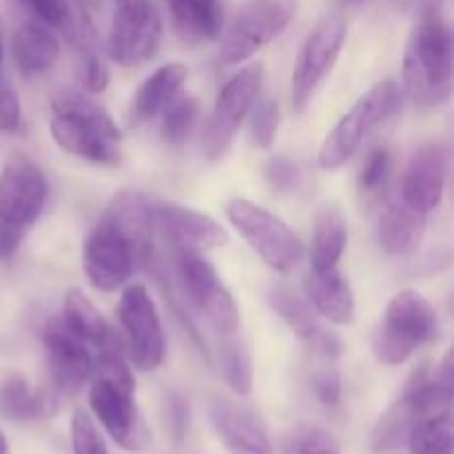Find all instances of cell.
<instances>
[{
	"mask_svg": "<svg viewBox=\"0 0 454 454\" xmlns=\"http://www.w3.org/2000/svg\"><path fill=\"white\" fill-rule=\"evenodd\" d=\"M295 12L297 0H247L222 35V62L239 65L248 60L291 25Z\"/></svg>",
	"mask_w": 454,
	"mask_h": 454,
	"instance_id": "cell-8",
	"label": "cell"
},
{
	"mask_svg": "<svg viewBox=\"0 0 454 454\" xmlns=\"http://www.w3.org/2000/svg\"><path fill=\"white\" fill-rule=\"evenodd\" d=\"M0 454H9V443H7V439H4L3 433H0Z\"/></svg>",
	"mask_w": 454,
	"mask_h": 454,
	"instance_id": "cell-44",
	"label": "cell"
},
{
	"mask_svg": "<svg viewBox=\"0 0 454 454\" xmlns=\"http://www.w3.org/2000/svg\"><path fill=\"white\" fill-rule=\"evenodd\" d=\"M22 238H25V231L16 229V226L0 224V260H9L13 253L20 247Z\"/></svg>",
	"mask_w": 454,
	"mask_h": 454,
	"instance_id": "cell-43",
	"label": "cell"
},
{
	"mask_svg": "<svg viewBox=\"0 0 454 454\" xmlns=\"http://www.w3.org/2000/svg\"><path fill=\"white\" fill-rule=\"evenodd\" d=\"M136 388L109 380H91L89 403L106 433L127 452H142L149 448L151 433L136 406Z\"/></svg>",
	"mask_w": 454,
	"mask_h": 454,
	"instance_id": "cell-11",
	"label": "cell"
},
{
	"mask_svg": "<svg viewBox=\"0 0 454 454\" xmlns=\"http://www.w3.org/2000/svg\"><path fill=\"white\" fill-rule=\"evenodd\" d=\"M98 224L106 226L114 233L122 235L137 257H149L153 248V204L137 191H120L106 207Z\"/></svg>",
	"mask_w": 454,
	"mask_h": 454,
	"instance_id": "cell-20",
	"label": "cell"
},
{
	"mask_svg": "<svg viewBox=\"0 0 454 454\" xmlns=\"http://www.w3.org/2000/svg\"><path fill=\"white\" fill-rule=\"evenodd\" d=\"M0 38H3V18H0Z\"/></svg>",
	"mask_w": 454,
	"mask_h": 454,
	"instance_id": "cell-46",
	"label": "cell"
},
{
	"mask_svg": "<svg viewBox=\"0 0 454 454\" xmlns=\"http://www.w3.org/2000/svg\"><path fill=\"white\" fill-rule=\"evenodd\" d=\"M282 454H340V442L319 426L300 424L284 434Z\"/></svg>",
	"mask_w": 454,
	"mask_h": 454,
	"instance_id": "cell-33",
	"label": "cell"
},
{
	"mask_svg": "<svg viewBox=\"0 0 454 454\" xmlns=\"http://www.w3.org/2000/svg\"><path fill=\"white\" fill-rule=\"evenodd\" d=\"M162 40V18L149 3L133 7H115L111 20L106 51L114 62L136 67L155 56Z\"/></svg>",
	"mask_w": 454,
	"mask_h": 454,
	"instance_id": "cell-15",
	"label": "cell"
},
{
	"mask_svg": "<svg viewBox=\"0 0 454 454\" xmlns=\"http://www.w3.org/2000/svg\"><path fill=\"white\" fill-rule=\"evenodd\" d=\"M109 67L102 62V58L96 51H89L82 65V82L89 93H102L109 87Z\"/></svg>",
	"mask_w": 454,
	"mask_h": 454,
	"instance_id": "cell-41",
	"label": "cell"
},
{
	"mask_svg": "<svg viewBox=\"0 0 454 454\" xmlns=\"http://www.w3.org/2000/svg\"><path fill=\"white\" fill-rule=\"evenodd\" d=\"M47 191L38 164L27 155L13 153L0 168V224L29 229L43 213Z\"/></svg>",
	"mask_w": 454,
	"mask_h": 454,
	"instance_id": "cell-14",
	"label": "cell"
},
{
	"mask_svg": "<svg viewBox=\"0 0 454 454\" xmlns=\"http://www.w3.org/2000/svg\"><path fill=\"white\" fill-rule=\"evenodd\" d=\"M450 151L443 142H426L412 153L402 182V200L415 211L430 213L446 193Z\"/></svg>",
	"mask_w": 454,
	"mask_h": 454,
	"instance_id": "cell-17",
	"label": "cell"
},
{
	"mask_svg": "<svg viewBox=\"0 0 454 454\" xmlns=\"http://www.w3.org/2000/svg\"><path fill=\"white\" fill-rule=\"evenodd\" d=\"M71 450L74 454H109L96 421L84 411H75L71 417Z\"/></svg>",
	"mask_w": 454,
	"mask_h": 454,
	"instance_id": "cell-36",
	"label": "cell"
},
{
	"mask_svg": "<svg viewBox=\"0 0 454 454\" xmlns=\"http://www.w3.org/2000/svg\"><path fill=\"white\" fill-rule=\"evenodd\" d=\"M390 173H393V155L388 149H375L364 160L362 173H359V189L366 195H380L388 186Z\"/></svg>",
	"mask_w": 454,
	"mask_h": 454,
	"instance_id": "cell-35",
	"label": "cell"
},
{
	"mask_svg": "<svg viewBox=\"0 0 454 454\" xmlns=\"http://www.w3.org/2000/svg\"><path fill=\"white\" fill-rule=\"evenodd\" d=\"M43 346L47 355L51 388L60 397L75 395L91 380L96 350L62 319V315L44 324Z\"/></svg>",
	"mask_w": 454,
	"mask_h": 454,
	"instance_id": "cell-13",
	"label": "cell"
},
{
	"mask_svg": "<svg viewBox=\"0 0 454 454\" xmlns=\"http://www.w3.org/2000/svg\"><path fill=\"white\" fill-rule=\"evenodd\" d=\"M137 253L122 235L98 224L84 242L82 264L89 284L102 293H114L131 279Z\"/></svg>",
	"mask_w": 454,
	"mask_h": 454,
	"instance_id": "cell-16",
	"label": "cell"
},
{
	"mask_svg": "<svg viewBox=\"0 0 454 454\" xmlns=\"http://www.w3.org/2000/svg\"><path fill=\"white\" fill-rule=\"evenodd\" d=\"M439 335L434 306L419 291L397 293L384 313V322L372 335V353L384 366H402L419 346Z\"/></svg>",
	"mask_w": 454,
	"mask_h": 454,
	"instance_id": "cell-3",
	"label": "cell"
},
{
	"mask_svg": "<svg viewBox=\"0 0 454 454\" xmlns=\"http://www.w3.org/2000/svg\"><path fill=\"white\" fill-rule=\"evenodd\" d=\"M306 300L331 322L350 324L355 319V293L340 266L331 270H310L306 278Z\"/></svg>",
	"mask_w": 454,
	"mask_h": 454,
	"instance_id": "cell-21",
	"label": "cell"
},
{
	"mask_svg": "<svg viewBox=\"0 0 454 454\" xmlns=\"http://www.w3.org/2000/svg\"><path fill=\"white\" fill-rule=\"evenodd\" d=\"M0 65H3V38H0Z\"/></svg>",
	"mask_w": 454,
	"mask_h": 454,
	"instance_id": "cell-45",
	"label": "cell"
},
{
	"mask_svg": "<svg viewBox=\"0 0 454 454\" xmlns=\"http://www.w3.org/2000/svg\"><path fill=\"white\" fill-rule=\"evenodd\" d=\"M402 106V87L395 80H384V82L375 84L371 91L364 93L348 114L335 124L326 140L322 142L319 149V167L324 171H337L344 167L362 142L366 140L368 133L381 122L395 115Z\"/></svg>",
	"mask_w": 454,
	"mask_h": 454,
	"instance_id": "cell-4",
	"label": "cell"
},
{
	"mask_svg": "<svg viewBox=\"0 0 454 454\" xmlns=\"http://www.w3.org/2000/svg\"><path fill=\"white\" fill-rule=\"evenodd\" d=\"M60 403V395L49 386L34 390L29 381L20 375H12L0 384V415L9 421H35L53 415Z\"/></svg>",
	"mask_w": 454,
	"mask_h": 454,
	"instance_id": "cell-23",
	"label": "cell"
},
{
	"mask_svg": "<svg viewBox=\"0 0 454 454\" xmlns=\"http://www.w3.org/2000/svg\"><path fill=\"white\" fill-rule=\"evenodd\" d=\"M424 213L415 211L399 195L388 202L380 215V244L390 255H411L419 248L424 238Z\"/></svg>",
	"mask_w": 454,
	"mask_h": 454,
	"instance_id": "cell-25",
	"label": "cell"
},
{
	"mask_svg": "<svg viewBox=\"0 0 454 454\" xmlns=\"http://www.w3.org/2000/svg\"><path fill=\"white\" fill-rule=\"evenodd\" d=\"M189 78V69L182 62H168L149 75L137 89L131 102V120L145 124L162 114L182 91V84Z\"/></svg>",
	"mask_w": 454,
	"mask_h": 454,
	"instance_id": "cell-22",
	"label": "cell"
},
{
	"mask_svg": "<svg viewBox=\"0 0 454 454\" xmlns=\"http://www.w3.org/2000/svg\"><path fill=\"white\" fill-rule=\"evenodd\" d=\"M189 403L180 397V395H171L168 397V419H171L173 437L177 443H182L186 430H189Z\"/></svg>",
	"mask_w": 454,
	"mask_h": 454,
	"instance_id": "cell-42",
	"label": "cell"
},
{
	"mask_svg": "<svg viewBox=\"0 0 454 454\" xmlns=\"http://www.w3.org/2000/svg\"><path fill=\"white\" fill-rule=\"evenodd\" d=\"M162 114L164 120L162 127H160V136H162L167 145L177 146L189 140L191 131H193L195 122H198L200 102L191 96L176 98Z\"/></svg>",
	"mask_w": 454,
	"mask_h": 454,
	"instance_id": "cell-32",
	"label": "cell"
},
{
	"mask_svg": "<svg viewBox=\"0 0 454 454\" xmlns=\"http://www.w3.org/2000/svg\"><path fill=\"white\" fill-rule=\"evenodd\" d=\"M118 319L124 333L129 362L142 372H151L164 362V328L149 291L142 284L124 288L118 304Z\"/></svg>",
	"mask_w": 454,
	"mask_h": 454,
	"instance_id": "cell-9",
	"label": "cell"
},
{
	"mask_svg": "<svg viewBox=\"0 0 454 454\" xmlns=\"http://www.w3.org/2000/svg\"><path fill=\"white\" fill-rule=\"evenodd\" d=\"M313 390L315 397L324 403V406L333 408L340 403L341 399V377L337 368L324 366L313 375Z\"/></svg>",
	"mask_w": 454,
	"mask_h": 454,
	"instance_id": "cell-39",
	"label": "cell"
},
{
	"mask_svg": "<svg viewBox=\"0 0 454 454\" xmlns=\"http://www.w3.org/2000/svg\"><path fill=\"white\" fill-rule=\"evenodd\" d=\"M231 224L248 242V247L278 273H293L304 257V247L286 222L257 207L251 200H233L226 207Z\"/></svg>",
	"mask_w": 454,
	"mask_h": 454,
	"instance_id": "cell-5",
	"label": "cell"
},
{
	"mask_svg": "<svg viewBox=\"0 0 454 454\" xmlns=\"http://www.w3.org/2000/svg\"><path fill=\"white\" fill-rule=\"evenodd\" d=\"M153 226L176 253H204L226 244V231L211 215L180 207L160 204L153 207Z\"/></svg>",
	"mask_w": 454,
	"mask_h": 454,
	"instance_id": "cell-18",
	"label": "cell"
},
{
	"mask_svg": "<svg viewBox=\"0 0 454 454\" xmlns=\"http://www.w3.org/2000/svg\"><path fill=\"white\" fill-rule=\"evenodd\" d=\"M269 301L270 306H273L275 313L286 322V326L291 328L300 340H304L306 344L313 346L315 341L326 333V328L319 324L310 301L297 295L291 286H284V284L270 286Z\"/></svg>",
	"mask_w": 454,
	"mask_h": 454,
	"instance_id": "cell-29",
	"label": "cell"
},
{
	"mask_svg": "<svg viewBox=\"0 0 454 454\" xmlns=\"http://www.w3.org/2000/svg\"><path fill=\"white\" fill-rule=\"evenodd\" d=\"M22 3L35 13L38 22L47 25L49 29H62L69 20L71 0H22Z\"/></svg>",
	"mask_w": 454,
	"mask_h": 454,
	"instance_id": "cell-37",
	"label": "cell"
},
{
	"mask_svg": "<svg viewBox=\"0 0 454 454\" xmlns=\"http://www.w3.org/2000/svg\"><path fill=\"white\" fill-rule=\"evenodd\" d=\"M262 78L264 69L262 65L244 67L242 71L233 75L229 82L222 87L217 96L215 109L208 118L207 129H204V153L208 160H217L229 151L235 133L242 127L244 118L251 111L253 102L257 100L262 89Z\"/></svg>",
	"mask_w": 454,
	"mask_h": 454,
	"instance_id": "cell-10",
	"label": "cell"
},
{
	"mask_svg": "<svg viewBox=\"0 0 454 454\" xmlns=\"http://www.w3.org/2000/svg\"><path fill=\"white\" fill-rule=\"evenodd\" d=\"M279 129V105L275 98L266 96L253 102L251 106V133L253 142L260 149H270Z\"/></svg>",
	"mask_w": 454,
	"mask_h": 454,
	"instance_id": "cell-34",
	"label": "cell"
},
{
	"mask_svg": "<svg viewBox=\"0 0 454 454\" xmlns=\"http://www.w3.org/2000/svg\"><path fill=\"white\" fill-rule=\"evenodd\" d=\"M215 364L217 372L222 375V380L226 381L233 393L238 395H248L253 390V359L248 346L239 340L238 335H224V340L220 341L215 350V359H211Z\"/></svg>",
	"mask_w": 454,
	"mask_h": 454,
	"instance_id": "cell-30",
	"label": "cell"
},
{
	"mask_svg": "<svg viewBox=\"0 0 454 454\" xmlns=\"http://www.w3.org/2000/svg\"><path fill=\"white\" fill-rule=\"evenodd\" d=\"M62 319L91 346L93 350L109 348V346L122 344L111 324L102 317L91 300L80 288H71L65 295L62 304Z\"/></svg>",
	"mask_w": 454,
	"mask_h": 454,
	"instance_id": "cell-28",
	"label": "cell"
},
{
	"mask_svg": "<svg viewBox=\"0 0 454 454\" xmlns=\"http://www.w3.org/2000/svg\"><path fill=\"white\" fill-rule=\"evenodd\" d=\"M406 442L412 454H452V415L446 412L419 421Z\"/></svg>",
	"mask_w": 454,
	"mask_h": 454,
	"instance_id": "cell-31",
	"label": "cell"
},
{
	"mask_svg": "<svg viewBox=\"0 0 454 454\" xmlns=\"http://www.w3.org/2000/svg\"><path fill=\"white\" fill-rule=\"evenodd\" d=\"M176 270L184 301L200 317L207 319L213 331L222 337L239 331L238 304L202 253H177Z\"/></svg>",
	"mask_w": 454,
	"mask_h": 454,
	"instance_id": "cell-6",
	"label": "cell"
},
{
	"mask_svg": "<svg viewBox=\"0 0 454 454\" xmlns=\"http://www.w3.org/2000/svg\"><path fill=\"white\" fill-rule=\"evenodd\" d=\"M266 180L275 191H293L300 184V168L293 160L284 158V155H275L266 164Z\"/></svg>",
	"mask_w": 454,
	"mask_h": 454,
	"instance_id": "cell-38",
	"label": "cell"
},
{
	"mask_svg": "<svg viewBox=\"0 0 454 454\" xmlns=\"http://www.w3.org/2000/svg\"><path fill=\"white\" fill-rule=\"evenodd\" d=\"M348 244V224L335 204H326L317 211L310 239V270H331L340 266Z\"/></svg>",
	"mask_w": 454,
	"mask_h": 454,
	"instance_id": "cell-27",
	"label": "cell"
},
{
	"mask_svg": "<svg viewBox=\"0 0 454 454\" xmlns=\"http://www.w3.org/2000/svg\"><path fill=\"white\" fill-rule=\"evenodd\" d=\"M208 419L220 442L233 454H273L264 424L248 408L215 397L208 403Z\"/></svg>",
	"mask_w": 454,
	"mask_h": 454,
	"instance_id": "cell-19",
	"label": "cell"
},
{
	"mask_svg": "<svg viewBox=\"0 0 454 454\" xmlns=\"http://www.w3.org/2000/svg\"><path fill=\"white\" fill-rule=\"evenodd\" d=\"M450 408L452 384H443L439 380H419L377 419L371 433V448L375 452L397 450L402 443H406L412 426L428 417L446 415Z\"/></svg>",
	"mask_w": 454,
	"mask_h": 454,
	"instance_id": "cell-7",
	"label": "cell"
},
{
	"mask_svg": "<svg viewBox=\"0 0 454 454\" xmlns=\"http://www.w3.org/2000/svg\"><path fill=\"white\" fill-rule=\"evenodd\" d=\"M346 40V22L340 16L319 20L306 35L291 75V100L295 109H304L328 71L335 65Z\"/></svg>",
	"mask_w": 454,
	"mask_h": 454,
	"instance_id": "cell-12",
	"label": "cell"
},
{
	"mask_svg": "<svg viewBox=\"0 0 454 454\" xmlns=\"http://www.w3.org/2000/svg\"><path fill=\"white\" fill-rule=\"evenodd\" d=\"M454 43L437 7L424 9L403 56V89L415 105L434 109L452 96Z\"/></svg>",
	"mask_w": 454,
	"mask_h": 454,
	"instance_id": "cell-1",
	"label": "cell"
},
{
	"mask_svg": "<svg viewBox=\"0 0 454 454\" xmlns=\"http://www.w3.org/2000/svg\"><path fill=\"white\" fill-rule=\"evenodd\" d=\"M62 151L89 162L114 167L120 162V133L109 111L82 93H62L53 100V120L49 124Z\"/></svg>",
	"mask_w": 454,
	"mask_h": 454,
	"instance_id": "cell-2",
	"label": "cell"
},
{
	"mask_svg": "<svg viewBox=\"0 0 454 454\" xmlns=\"http://www.w3.org/2000/svg\"><path fill=\"white\" fill-rule=\"evenodd\" d=\"M20 124V102L16 89L0 75V131L13 133Z\"/></svg>",
	"mask_w": 454,
	"mask_h": 454,
	"instance_id": "cell-40",
	"label": "cell"
},
{
	"mask_svg": "<svg viewBox=\"0 0 454 454\" xmlns=\"http://www.w3.org/2000/svg\"><path fill=\"white\" fill-rule=\"evenodd\" d=\"M173 27L186 43H208L222 35L224 7L222 0H164Z\"/></svg>",
	"mask_w": 454,
	"mask_h": 454,
	"instance_id": "cell-24",
	"label": "cell"
},
{
	"mask_svg": "<svg viewBox=\"0 0 454 454\" xmlns=\"http://www.w3.org/2000/svg\"><path fill=\"white\" fill-rule=\"evenodd\" d=\"M12 53L18 69L25 75L44 74L56 65L60 43L47 25L38 20L22 22L12 38Z\"/></svg>",
	"mask_w": 454,
	"mask_h": 454,
	"instance_id": "cell-26",
	"label": "cell"
}]
</instances>
